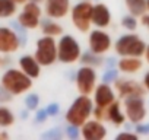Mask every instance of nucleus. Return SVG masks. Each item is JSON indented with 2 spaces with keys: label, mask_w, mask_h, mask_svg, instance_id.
<instances>
[{
  "label": "nucleus",
  "mask_w": 149,
  "mask_h": 140,
  "mask_svg": "<svg viewBox=\"0 0 149 140\" xmlns=\"http://www.w3.org/2000/svg\"><path fill=\"white\" fill-rule=\"evenodd\" d=\"M92 110H94V101L91 99V96L81 94L78 98H74V101L66 111V115H64L66 123L81 127L91 118Z\"/></svg>",
  "instance_id": "f257e3e1"
},
{
  "label": "nucleus",
  "mask_w": 149,
  "mask_h": 140,
  "mask_svg": "<svg viewBox=\"0 0 149 140\" xmlns=\"http://www.w3.org/2000/svg\"><path fill=\"white\" fill-rule=\"evenodd\" d=\"M32 80L28 75H25L22 70L18 69H8L3 73L2 79H0V85H2L10 95L18 96L25 92H28L32 88Z\"/></svg>",
  "instance_id": "f03ea898"
},
{
  "label": "nucleus",
  "mask_w": 149,
  "mask_h": 140,
  "mask_svg": "<svg viewBox=\"0 0 149 140\" xmlns=\"http://www.w3.org/2000/svg\"><path fill=\"white\" fill-rule=\"evenodd\" d=\"M82 48L79 41L70 34H63L57 41V61L63 64H73L79 61Z\"/></svg>",
  "instance_id": "7ed1b4c3"
},
{
  "label": "nucleus",
  "mask_w": 149,
  "mask_h": 140,
  "mask_svg": "<svg viewBox=\"0 0 149 140\" xmlns=\"http://www.w3.org/2000/svg\"><path fill=\"white\" fill-rule=\"evenodd\" d=\"M146 42L136 34H124L114 42V51L120 57H143Z\"/></svg>",
  "instance_id": "20e7f679"
},
{
  "label": "nucleus",
  "mask_w": 149,
  "mask_h": 140,
  "mask_svg": "<svg viewBox=\"0 0 149 140\" xmlns=\"http://www.w3.org/2000/svg\"><path fill=\"white\" fill-rule=\"evenodd\" d=\"M92 8L94 3H91L89 0H82L78 2L76 5H73L70 9V19L73 26L76 28L79 32H89L91 25H92Z\"/></svg>",
  "instance_id": "39448f33"
},
{
  "label": "nucleus",
  "mask_w": 149,
  "mask_h": 140,
  "mask_svg": "<svg viewBox=\"0 0 149 140\" xmlns=\"http://www.w3.org/2000/svg\"><path fill=\"white\" fill-rule=\"evenodd\" d=\"M34 57L42 67H50L57 61V41L54 37L44 35L38 38Z\"/></svg>",
  "instance_id": "423d86ee"
},
{
  "label": "nucleus",
  "mask_w": 149,
  "mask_h": 140,
  "mask_svg": "<svg viewBox=\"0 0 149 140\" xmlns=\"http://www.w3.org/2000/svg\"><path fill=\"white\" fill-rule=\"evenodd\" d=\"M97 80H98V76H97L95 67L84 66V64L82 67H79L76 76H74V83H76L78 92L82 95H89V96L97 88Z\"/></svg>",
  "instance_id": "0eeeda50"
},
{
  "label": "nucleus",
  "mask_w": 149,
  "mask_h": 140,
  "mask_svg": "<svg viewBox=\"0 0 149 140\" xmlns=\"http://www.w3.org/2000/svg\"><path fill=\"white\" fill-rule=\"evenodd\" d=\"M126 118L130 124L142 123L146 118V104L143 101V96H130L123 99V105Z\"/></svg>",
  "instance_id": "6e6552de"
},
{
  "label": "nucleus",
  "mask_w": 149,
  "mask_h": 140,
  "mask_svg": "<svg viewBox=\"0 0 149 140\" xmlns=\"http://www.w3.org/2000/svg\"><path fill=\"white\" fill-rule=\"evenodd\" d=\"M22 10L18 15V22L25 28V29H37L41 24V15L42 10L38 5V2L29 0L25 5H22Z\"/></svg>",
  "instance_id": "1a4fd4ad"
},
{
  "label": "nucleus",
  "mask_w": 149,
  "mask_h": 140,
  "mask_svg": "<svg viewBox=\"0 0 149 140\" xmlns=\"http://www.w3.org/2000/svg\"><path fill=\"white\" fill-rule=\"evenodd\" d=\"M88 34H89L88 35V47L92 53L102 55V54H105L111 50L113 40H111L108 32H105L101 28H95V29L89 31Z\"/></svg>",
  "instance_id": "9d476101"
},
{
  "label": "nucleus",
  "mask_w": 149,
  "mask_h": 140,
  "mask_svg": "<svg viewBox=\"0 0 149 140\" xmlns=\"http://www.w3.org/2000/svg\"><path fill=\"white\" fill-rule=\"evenodd\" d=\"M22 45L19 34L9 28V26H0V53L2 54H12L16 53Z\"/></svg>",
  "instance_id": "9b49d317"
},
{
  "label": "nucleus",
  "mask_w": 149,
  "mask_h": 140,
  "mask_svg": "<svg viewBox=\"0 0 149 140\" xmlns=\"http://www.w3.org/2000/svg\"><path fill=\"white\" fill-rule=\"evenodd\" d=\"M114 91L118 94L121 99L130 96H145L146 94L143 83H139L133 79H120V78L114 82Z\"/></svg>",
  "instance_id": "f8f14e48"
},
{
  "label": "nucleus",
  "mask_w": 149,
  "mask_h": 140,
  "mask_svg": "<svg viewBox=\"0 0 149 140\" xmlns=\"http://www.w3.org/2000/svg\"><path fill=\"white\" fill-rule=\"evenodd\" d=\"M44 12L47 18L51 19H64L67 15H70L72 2L70 0H44Z\"/></svg>",
  "instance_id": "ddd939ff"
},
{
  "label": "nucleus",
  "mask_w": 149,
  "mask_h": 140,
  "mask_svg": "<svg viewBox=\"0 0 149 140\" xmlns=\"http://www.w3.org/2000/svg\"><path fill=\"white\" fill-rule=\"evenodd\" d=\"M81 136L85 140H102L107 137V127L102 121L89 118L84 125H81Z\"/></svg>",
  "instance_id": "4468645a"
},
{
  "label": "nucleus",
  "mask_w": 149,
  "mask_h": 140,
  "mask_svg": "<svg viewBox=\"0 0 149 140\" xmlns=\"http://www.w3.org/2000/svg\"><path fill=\"white\" fill-rule=\"evenodd\" d=\"M92 101H94V105L97 107H108L111 102H114L117 98H116V92L114 89L111 88L110 83H105V82H101L100 85H97L95 91L92 92Z\"/></svg>",
  "instance_id": "2eb2a0df"
},
{
  "label": "nucleus",
  "mask_w": 149,
  "mask_h": 140,
  "mask_svg": "<svg viewBox=\"0 0 149 140\" xmlns=\"http://www.w3.org/2000/svg\"><path fill=\"white\" fill-rule=\"evenodd\" d=\"M92 25L95 28L105 29L111 24V12L107 5L104 3H95L92 8Z\"/></svg>",
  "instance_id": "dca6fc26"
},
{
  "label": "nucleus",
  "mask_w": 149,
  "mask_h": 140,
  "mask_svg": "<svg viewBox=\"0 0 149 140\" xmlns=\"http://www.w3.org/2000/svg\"><path fill=\"white\" fill-rule=\"evenodd\" d=\"M126 120V114L121 111V102L118 99L104 108V121H108L114 125H123Z\"/></svg>",
  "instance_id": "f3484780"
},
{
  "label": "nucleus",
  "mask_w": 149,
  "mask_h": 140,
  "mask_svg": "<svg viewBox=\"0 0 149 140\" xmlns=\"http://www.w3.org/2000/svg\"><path fill=\"white\" fill-rule=\"evenodd\" d=\"M19 67H21L22 72L25 75H28L31 79H37L41 75V67L42 66L38 63V60L34 55L25 54L19 58Z\"/></svg>",
  "instance_id": "a211bd4d"
},
{
  "label": "nucleus",
  "mask_w": 149,
  "mask_h": 140,
  "mask_svg": "<svg viewBox=\"0 0 149 140\" xmlns=\"http://www.w3.org/2000/svg\"><path fill=\"white\" fill-rule=\"evenodd\" d=\"M142 67L143 61L140 57H121L117 61V69L126 75H134L139 70H142Z\"/></svg>",
  "instance_id": "6ab92c4d"
},
{
  "label": "nucleus",
  "mask_w": 149,
  "mask_h": 140,
  "mask_svg": "<svg viewBox=\"0 0 149 140\" xmlns=\"http://www.w3.org/2000/svg\"><path fill=\"white\" fill-rule=\"evenodd\" d=\"M40 28H41V32L42 35H48V37H60L63 35V26L60 24L56 22V19H51V18H47V19H42L41 24H40Z\"/></svg>",
  "instance_id": "aec40b11"
},
{
  "label": "nucleus",
  "mask_w": 149,
  "mask_h": 140,
  "mask_svg": "<svg viewBox=\"0 0 149 140\" xmlns=\"http://www.w3.org/2000/svg\"><path fill=\"white\" fill-rule=\"evenodd\" d=\"M124 5H126L129 13L136 18H142L148 12L146 0H124Z\"/></svg>",
  "instance_id": "412c9836"
},
{
  "label": "nucleus",
  "mask_w": 149,
  "mask_h": 140,
  "mask_svg": "<svg viewBox=\"0 0 149 140\" xmlns=\"http://www.w3.org/2000/svg\"><path fill=\"white\" fill-rule=\"evenodd\" d=\"M79 61H81L84 66H91V67H95V69L101 67V66L105 63V60L102 58V55H101V54L92 53L91 50H88V51L82 53V54H81Z\"/></svg>",
  "instance_id": "4be33fe9"
},
{
  "label": "nucleus",
  "mask_w": 149,
  "mask_h": 140,
  "mask_svg": "<svg viewBox=\"0 0 149 140\" xmlns=\"http://www.w3.org/2000/svg\"><path fill=\"white\" fill-rule=\"evenodd\" d=\"M16 6L13 0H0V19L13 16L16 13Z\"/></svg>",
  "instance_id": "5701e85b"
},
{
  "label": "nucleus",
  "mask_w": 149,
  "mask_h": 140,
  "mask_svg": "<svg viewBox=\"0 0 149 140\" xmlns=\"http://www.w3.org/2000/svg\"><path fill=\"white\" fill-rule=\"evenodd\" d=\"M15 124V114L8 107H0V127H10Z\"/></svg>",
  "instance_id": "b1692460"
},
{
  "label": "nucleus",
  "mask_w": 149,
  "mask_h": 140,
  "mask_svg": "<svg viewBox=\"0 0 149 140\" xmlns=\"http://www.w3.org/2000/svg\"><path fill=\"white\" fill-rule=\"evenodd\" d=\"M121 26L124 29L130 31V32H134L137 29V18L133 16V15H130V13L126 15V16H123L121 18Z\"/></svg>",
  "instance_id": "393cba45"
},
{
  "label": "nucleus",
  "mask_w": 149,
  "mask_h": 140,
  "mask_svg": "<svg viewBox=\"0 0 149 140\" xmlns=\"http://www.w3.org/2000/svg\"><path fill=\"white\" fill-rule=\"evenodd\" d=\"M40 105V96L37 94H29L25 98V107L28 111H37Z\"/></svg>",
  "instance_id": "a878e982"
},
{
  "label": "nucleus",
  "mask_w": 149,
  "mask_h": 140,
  "mask_svg": "<svg viewBox=\"0 0 149 140\" xmlns=\"http://www.w3.org/2000/svg\"><path fill=\"white\" fill-rule=\"evenodd\" d=\"M118 79V70L116 67H108L105 72L102 73V82L105 83H114L116 80Z\"/></svg>",
  "instance_id": "bb28decb"
},
{
  "label": "nucleus",
  "mask_w": 149,
  "mask_h": 140,
  "mask_svg": "<svg viewBox=\"0 0 149 140\" xmlns=\"http://www.w3.org/2000/svg\"><path fill=\"white\" fill-rule=\"evenodd\" d=\"M64 133H66V136H67L69 139L76 140V139H79V136H81V127L73 125V124H67V127H66Z\"/></svg>",
  "instance_id": "cd10ccee"
},
{
  "label": "nucleus",
  "mask_w": 149,
  "mask_h": 140,
  "mask_svg": "<svg viewBox=\"0 0 149 140\" xmlns=\"http://www.w3.org/2000/svg\"><path fill=\"white\" fill-rule=\"evenodd\" d=\"M134 133H137L139 136H149V123H137L134 124Z\"/></svg>",
  "instance_id": "c85d7f7f"
},
{
  "label": "nucleus",
  "mask_w": 149,
  "mask_h": 140,
  "mask_svg": "<svg viewBox=\"0 0 149 140\" xmlns=\"http://www.w3.org/2000/svg\"><path fill=\"white\" fill-rule=\"evenodd\" d=\"M42 137H45V139H61L63 137V131L58 128V127H56V128H50L48 131H45V133H42Z\"/></svg>",
  "instance_id": "c756f323"
},
{
  "label": "nucleus",
  "mask_w": 149,
  "mask_h": 140,
  "mask_svg": "<svg viewBox=\"0 0 149 140\" xmlns=\"http://www.w3.org/2000/svg\"><path fill=\"white\" fill-rule=\"evenodd\" d=\"M47 117H48V112L45 108H38L37 110V114H35V121L37 123H44L47 121Z\"/></svg>",
  "instance_id": "7c9ffc66"
},
{
  "label": "nucleus",
  "mask_w": 149,
  "mask_h": 140,
  "mask_svg": "<svg viewBox=\"0 0 149 140\" xmlns=\"http://www.w3.org/2000/svg\"><path fill=\"white\" fill-rule=\"evenodd\" d=\"M139 134L137 133H130V131H123L120 134H117V140H124V139H129V140H137Z\"/></svg>",
  "instance_id": "2f4dec72"
},
{
  "label": "nucleus",
  "mask_w": 149,
  "mask_h": 140,
  "mask_svg": "<svg viewBox=\"0 0 149 140\" xmlns=\"http://www.w3.org/2000/svg\"><path fill=\"white\" fill-rule=\"evenodd\" d=\"M47 112H48V115H51V117H54V115H57L58 112H60V105L57 104V102H53V104H50V105H47Z\"/></svg>",
  "instance_id": "473e14b6"
},
{
  "label": "nucleus",
  "mask_w": 149,
  "mask_h": 140,
  "mask_svg": "<svg viewBox=\"0 0 149 140\" xmlns=\"http://www.w3.org/2000/svg\"><path fill=\"white\" fill-rule=\"evenodd\" d=\"M142 83H143V86H145V89H146V92H149V70L145 73V76H143V80H142Z\"/></svg>",
  "instance_id": "72a5a7b5"
},
{
  "label": "nucleus",
  "mask_w": 149,
  "mask_h": 140,
  "mask_svg": "<svg viewBox=\"0 0 149 140\" xmlns=\"http://www.w3.org/2000/svg\"><path fill=\"white\" fill-rule=\"evenodd\" d=\"M140 21H142V24H143V25H145V26L149 29V12H146V13H145V15L140 18Z\"/></svg>",
  "instance_id": "f704fd0d"
},
{
  "label": "nucleus",
  "mask_w": 149,
  "mask_h": 140,
  "mask_svg": "<svg viewBox=\"0 0 149 140\" xmlns=\"http://www.w3.org/2000/svg\"><path fill=\"white\" fill-rule=\"evenodd\" d=\"M9 139V134L5 133V131H0V140H8Z\"/></svg>",
  "instance_id": "c9c22d12"
},
{
  "label": "nucleus",
  "mask_w": 149,
  "mask_h": 140,
  "mask_svg": "<svg viewBox=\"0 0 149 140\" xmlns=\"http://www.w3.org/2000/svg\"><path fill=\"white\" fill-rule=\"evenodd\" d=\"M143 57L146 58V61H148V64H149V45H146V50H145V54H143Z\"/></svg>",
  "instance_id": "e433bc0d"
},
{
  "label": "nucleus",
  "mask_w": 149,
  "mask_h": 140,
  "mask_svg": "<svg viewBox=\"0 0 149 140\" xmlns=\"http://www.w3.org/2000/svg\"><path fill=\"white\" fill-rule=\"evenodd\" d=\"M13 2H15L16 5H25L26 2H29V0H13Z\"/></svg>",
  "instance_id": "4c0bfd02"
},
{
  "label": "nucleus",
  "mask_w": 149,
  "mask_h": 140,
  "mask_svg": "<svg viewBox=\"0 0 149 140\" xmlns=\"http://www.w3.org/2000/svg\"><path fill=\"white\" fill-rule=\"evenodd\" d=\"M146 6H148V12H149V0H146Z\"/></svg>",
  "instance_id": "58836bf2"
},
{
  "label": "nucleus",
  "mask_w": 149,
  "mask_h": 140,
  "mask_svg": "<svg viewBox=\"0 0 149 140\" xmlns=\"http://www.w3.org/2000/svg\"><path fill=\"white\" fill-rule=\"evenodd\" d=\"M34 2H38L40 3V2H44V0H34Z\"/></svg>",
  "instance_id": "ea45409f"
},
{
  "label": "nucleus",
  "mask_w": 149,
  "mask_h": 140,
  "mask_svg": "<svg viewBox=\"0 0 149 140\" xmlns=\"http://www.w3.org/2000/svg\"><path fill=\"white\" fill-rule=\"evenodd\" d=\"M0 66H2V57H0Z\"/></svg>",
  "instance_id": "a19ab883"
}]
</instances>
